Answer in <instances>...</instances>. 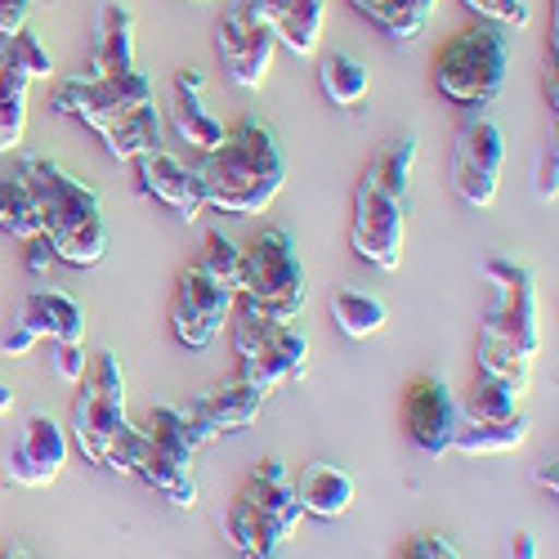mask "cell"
<instances>
[{"mask_svg": "<svg viewBox=\"0 0 559 559\" xmlns=\"http://www.w3.org/2000/svg\"><path fill=\"white\" fill-rule=\"evenodd\" d=\"M134 14L121 0H104L95 19V45H90V68L85 76H121L134 72Z\"/></svg>", "mask_w": 559, "mask_h": 559, "instance_id": "17", "label": "cell"}, {"mask_svg": "<svg viewBox=\"0 0 559 559\" xmlns=\"http://www.w3.org/2000/svg\"><path fill=\"white\" fill-rule=\"evenodd\" d=\"M202 85H206V72L202 68H179L175 72V126L183 134V144H193L198 153H215L224 144L228 126L206 112Z\"/></svg>", "mask_w": 559, "mask_h": 559, "instance_id": "19", "label": "cell"}, {"mask_svg": "<svg viewBox=\"0 0 559 559\" xmlns=\"http://www.w3.org/2000/svg\"><path fill=\"white\" fill-rule=\"evenodd\" d=\"M510 559H537V537L520 528L515 537H510Z\"/></svg>", "mask_w": 559, "mask_h": 559, "instance_id": "43", "label": "cell"}, {"mask_svg": "<svg viewBox=\"0 0 559 559\" xmlns=\"http://www.w3.org/2000/svg\"><path fill=\"white\" fill-rule=\"evenodd\" d=\"M238 305L224 283L202 269V264H189L179 273L175 283V300H170V332L183 349H211L215 336L228 328V313Z\"/></svg>", "mask_w": 559, "mask_h": 559, "instance_id": "10", "label": "cell"}, {"mask_svg": "<svg viewBox=\"0 0 559 559\" xmlns=\"http://www.w3.org/2000/svg\"><path fill=\"white\" fill-rule=\"evenodd\" d=\"M81 394L72 412V439L85 461L104 465L112 475H134V461L144 452V430L126 421V377L112 349L95 354L81 371Z\"/></svg>", "mask_w": 559, "mask_h": 559, "instance_id": "5", "label": "cell"}, {"mask_svg": "<svg viewBox=\"0 0 559 559\" xmlns=\"http://www.w3.org/2000/svg\"><path fill=\"white\" fill-rule=\"evenodd\" d=\"M0 559H32V555H23V550H5V555H0Z\"/></svg>", "mask_w": 559, "mask_h": 559, "instance_id": "46", "label": "cell"}, {"mask_svg": "<svg viewBox=\"0 0 559 559\" xmlns=\"http://www.w3.org/2000/svg\"><path fill=\"white\" fill-rule=\"evenodd\" d=\"M403 233H407V202L390 198L377 179H358L354 189V228L349 242L358 251V260L377 264V269H399L403 260Z\"/></svg>", "mask_w": 559, "mask_h": 559, "instance_id": "11", "label": "cell"}, {"mask_svg": "<svg viewBox=\"0 0 559 559\" xmlns=\"http://www.w3.org/2000/svg\"><path fill=\"white\" fill-rule=\"evenodd\" d=\"M318 85H322V95H328V104L336 108H358L367 99V90H371V72L362 59L354 55H328L318 63Z\"/></svg>", "mask_w": 559, "mask_h": 559, "instance_id": "29", "label": "cell"}, {"mask_svg": "<svg viewBox=\"0 0 559 559\" xmlns=\"http://www.w3.org/2000/svg\"><path fill=\"white\" fill-rule=\"evenodd\" d=\"M32 19V0H0V36H14Z\"/></svg>", "mask_w": 559, "mask_h": 559, "instance_id": "39", "label": "cell"}, {"mask_svg": "<svg viewBox=\"0 0 559 559\" xmlns=\"http://www.w3.org/2000/svg\"><path fill=\"white\" fill-rule=\"evenodd\" d=\"M242 492H247L260 510H269L273 520H283L292 533H296V524L305 520V510H300V501H296V492H292V475H287V465L277 461V456H269V461L255 465L251 479L242 484Z\"/></svg>", "mask_w": 559, "mask_h": 559, "instance_id": "25", "label": "cell"}, {"mask_svg": "<svg viewBox=\"0 0 559 559\" xmlns=\"http://www.w3.org/2000/svg\"><path fill=\"white\" fill-rule=\"evenodd\" d=\"M273 40H283L292 55H318L322 23H328V0H255Z\"/></svg>", "mask_w": 559, "mask_h": 559, "instance_id": "18", "label": "cell"}, {"mask_svg": "<svg viewBox=\"0 0 559 559\" xmlns=\"http://www.w3.org/2000/svg\"><path fill=\"white\" fill-rule=\"evenodd\" d=\"M198 264L215 277V283H224L233 296H238V283H242V247L228 242V233H219V228L206 233V255Z\"/></svg>", "mask_w": 559, "mask_h": 559, "instance_id": "35", "label": "cell"}, {"mask_svg": "<svg viewBox=\"0 0 559 559\" xmlns=\"http://www.w3.org/2000/svg\"><path fill=\"white\" fill-rule=\"evenodd\" d=\"M349 5L367 19V23H377L390 40H421L430 19H435V5L439 0H349Z\"/></svg>", "mask_w": 559, "mask_h": 559, "instance_id": "23", "label": "cell"}, {"mask_svg": "<svg viewBox=\"0 0 559 559\" xmlns=\"http://www.w3.org/2000/svg\"><path fill=\"white\" fill-rule=\"evenodd\" d=\"M273 32L260 14L255 0H238L219 23H215V50H219V63L224 72L233 76V85L242 90H260L269 81V68H273Z\"/></svg>", "mask_w": 559, "mask_h": 559, "instance_id": "12", "label": "cell"}, {"mask_svg": "<svg viewBox=\"0 0 559 559\" xmlns=\"http://www.w3.org/2000/svg\"><path fill=\"white\" fill-rule=\"evenodd\" d=\"M412 166H416V139L407 134V139H394V144H390L377 162H371L362 175H367V179H377L390 198H403V202H407V179H412Z\"/></svg>", "mask_w": 559, "mask_h": 559, "instance_id": "33", "label": "cell"}, {"mask_svg": "<svg viewBox=\"0 0 559 559\" xmlns=\"http://www.w3.org/2000/svg\"><path fill=\"white\" fill-rule=\"evenodd\" d=\"M193 5H206V0H193Z\"/></svg>", "mask_w": 559, "mask_h": 559, "instance_id": "47", "label": "cell"}, {"mask_svg": "<svg viewBox=\"0 0 559 559\" xmlns=\"http://www.w3.org/2000/svg\"><path fill=\"white\" fill-rule=\"evenodd\" d=\"M50 260H55V247H50V238L40 233V238L27 242V269H32V273H45V269H50Z\"/></svg>", "mask_w": 559, "mask_h": 559, "instance_id": "42", "label": "cell"}, {"mask_svg": "<svg viewBox=\"0 0 559 559\" xmlns=\"http://www.w3.org/2000/svg\"><path fill=\"white\" fill-rule=\"evenodd\" d=\"M0 59H5L14 72H23L27 81H45V76H55V59L50 50L40 45L36 27H19L14 36H0Z\"/></svg>", "mask_w": 559, "mask_h": 559, "instance_id": "32", "label": "cell"}, {"mask_svg": "<svg viewBox=\"0 0 559 559\" xmlns=\"http://www.w3.org/2000/svg\"><path fill=\"white\" fill-rule=\"evenodd\" d=\"M0 349H5V354H10V358H27V354H32V349H36V336H32V332H27V328H23V322H19V318H14V328H10V332H5V336H0Z\"/></svg>", "mask_w": 559, "mask_h": 559, "instance_id": "41", "label": "cell"}, {"mask_svg": "<svg viewBox=\"0 0 559 559\" xmlns=\"http://www.w3.org/2000/svg\"><path fill=\"white\" fill-rule=\"evenodd\" d=\"M506 72H510V36L506 27L492 23L448 36L435 55V90L465 112L492 108L506 90Z\"/></svg>", "mask_w": 559, "mask_h": 559, "instance_id": "6", "label": "cell"}, {"mask_svg": "<svg viewBox=\"0 0 559 559\" xmlns=\"http://www.w3.org/2000/svg\"><path fill=\"white\" fill-rule=\"evenodd\" d=\"M224 537L247 559H283V546H287L292 528L283 520H273L269 510H260L247 492H238V501H233L228 515H224Z\"/></svg>", "mask_w": 559, "mask_h": 559, "instance_id": "16", "label": "cell"}, {"mask_svg": "<svg viewBox=\"0 0 559 559\" xmlns=\"http://www.w3.org/2000/svg\"><path fill=\"white\" fill-rule=\"evenodd\" d=\"M533 189L542 202H555V139L542 148V162H537V179H533Z\"/></svg>", "mask_w": 559, "mask_h": 559, "instance_id": "40", "label": "cell"}, {"mask_svg": "<svg viewBox=\"0 0 559 559\" xmlns=\"http://www.w3.org/2000/svg\"><path fill=\"white\" fill-rule=\"evenodd\" d=\"M399 559H461V555L452 550V542H448V537L421 533V537H412V542L403 546V555H399Z\"/></svg>", "mask_w": 559, "mask_h": 559, "instance_id": "37", "label": "cell"}, {"mask_svg": "<svg viewBox=\"0 0 559 559\" xmlns=\"http://www.w3.org/2000/svg\"><path fill=\"white\" fill-rule=\"evenodd\" d=\"M198 399V407L206 412V421L215 426V435H224V430H247L255 416H260V407H264V394L255 390V385H247L242 377L238 381H224V385H215V390H206V394H193Z\"/></svg>", "mask_w": 559, "mask_h": 559, "instance_id": "24", "label": "cell"}, {"mask_svg": "<svg viewBox=\"0 0 559 559\" xmlns=\"http://www.w3.org/2000/svg\"><path fill=\"white\" fill-rule=\"evenodd\" d=\"M19 175L36 202L40 233L50 238L55 260L72 269H95L108 255V219L99 193L40 153H23Z\"/></svg>", "mask_w": 559, "mask_h": 559, "instance_id": "4", "label": "cell"}, {"mask_svg": "<svg viewBox=\"0 0 559 559\" xmlns=\"http://www.w3.org/2000/svg\"><path fill=\"white\" fill-rule=\"evenodd\" d=\"M292 492H296L305 515H313V520H341L345 510L354 506V475L345 471V465H336V461H309L300 471V479L292 484Z\"/></svg>", "mask_w": 559, "mask_h": 559, "instance_id": "20", "label": "cell"}, {"mask_svg": "<svg viewBox=\"0 0 559 559\" xmlns=\"http://www.w3.org/2000/svg\"><path fill=\"white\" fill-rule=\"evenodd\" d=\"M533 484H537V488H546V492H555V488H559L555 461H542V465H537V471H533Z\"/></svg>", "mask_w": 559, "mask_h": 559, "instance_id": "44", "label": "cell"}, {"mask_svg": "<svg viewBox=\"0 0 559 559\" xmlns=\"http://www.w3.org/2000/svg\"><path fill=\"white\" fill-rule=\"evenodd\" d=\"M332 318H336V328L349 336V341H371L385 322H390V309L381 296H371V292H358V287H341L332 296Z\"/></svg>", "mask_w": 559, "mask_h": 559, "instance_id": "28", "label": "cell"}, {"mask_svg": "<svg viewBox=\"0 0 559 559\" xmlns=\"http://www.w3.org/2000/svg\"><path fill=\"white\" fill-rule=\"evenodd\" d=\"M528 439V416H510V421H461L452 435V448L465 456H488V452H515Z\"/></svg>", "mask_w": 559, "mask_h": 559, "instance_id": "27", "label": "cell"}, {"mask_svg": "<svg viewBox=\"0 0 559 559\" xmlns=\"http://www.w3.org/2000/svg\"><path fill=\"white\" fill-rule=\"evenodd\" d=\"M144 439L157 448V452H166V456H175V461H189L193 465V443L183 439V426H179V412L170 407V403H162V407H148V416H144Z\"/></svg>", "mask_w": 559, "mask_h": 559, "instance_id": "34", "label": "cell"}, {"mask_svg": "<svg viewBox=\"0 0 559 559\" xmlns=\"http://www.w3.org/2000/svg\"><path fill=\"white\" fill-rule=\"evenodd\" d=\"M55 367H59V377L63 381H81V371H85V345L81 341H63V345H55Z\"/></svg>", "mask_w": 559, "mask_h": 559, "instance_id": "38", "label": "cell"}, {"mask_svg": "<svg viewBox=\"0 0 559 559\" xmlns=\"http://www.w3.org/2000/svg\"><path fill=\"white\" fill-rule=\"evenodd\" d=\"M27 76L0 59V153H14L27 134Z\"/></svg>", "mask_w": 559, "mask_h": 559, "instance_id": "30", "label": "cell"}, {"mask_svg": "<svg viewBox=\"0 0 559 559\" xmlns=\"http://www.w3.org/2000/svg\"><path fill=\"white\" fill-rule=\"evenodd\" d=\"M238 300L260 309L273 322H296L309 305V277L296 251V238L287 228H264L260 238L242 251V283Z\"/></svg>", "mask_w": 559, "mask_h": 559, "instance_id": "7", "label": "cell"}, {"mask_svg": "<svg viewBox=\"0 0 559 559\" xmlns=\"http://www.w3.org/2000/svg\"><path fill=\"white\" fill-rule=\"evenodd\" d=\"M10 407H14V394H10L5 381H0V412H10Z\"/></svg>", "mask_w": 559, "mask_h": 559, "instance_id": "45", "label": "cell"}, {"mask_svg": "<svg viewBox=\"0 0 559 559\" xmlns=\"http://www.w3.org/2000/svg\"><path fill=\"white\" fill-rule=\"evenodd\" d=\"M0 228H5L10 238H19V242L40 238V215H36V202H32L19 170L0 179Z\"/></svg>", "mask_w": 559, "mask_h": 559, "instance_id": "31", "label": "cell"}, {"mask_svg": "<svg viewBox=\"0 0 559 559\" xmlns=\"http://www.w3.org/2000/svg\"><path fill=\"white\" fill-rule=\"evenodd\" d=\"M461 5L492 27H528V19H533L528 0H461Z\"/></svg>", "mask_w": 559, "mask_h": 559, "instance_id": "36", "label": "cell"}, {"mask_svg": "<svg viewBox=\"0 0 559 559\" xmlns=\"http://www.w3.org/2000/svg\"><path fill=\"white\" fill-rule=\"evenodd\" d=\"M193 175H198L206 206L224 215H260L283 193L287 162H283L273 130L255 117H242L224 134V144L215 153H202Z\"/></svg>", "mask_w": 559, "mask_h": 559, "instance_id": "3", "label": "cell"}, {"mask_svg": "<svg viewBox=\"0 0 559 559\" xmlns=\"http://www.w3.org/2000/svg\"><path fill=\"white\" fill-rule=\"evenodd\" d=\"M134 475L144 479L153 492H162L170 506H179V510H193V506H198L193 465H189V461H175V456H166V452H157L153 443H144V452H139Z\"/></svg>", "mask_w": 559, "mask_h": 559, "instance_id": "22", "label": "cell"}, {"mask_svg": "<svg viewBox=\"0 0 559 559\" xmlns=\"http://www.w3.org/2000/svg\"><path fill=\"white\" fill-rule=\"evenodd\" d=\"M479 277L488 283V309L479 322V371L528 390L533 358L542 349L537 332V277L510 255H484Z\"/></svg>", "mask_w": 559, "mask_h": 559, "instance_id": "2", "label": "cell"}, {"mask_svg": "<svg viewBox=\"0 0 559 559\" xmlns=\"http://www.w3.org/2000/svg\"><path fill=\"white\" fill-rule=\"evenodd\" d=\"M520 399H524L520 385L492 377V371H479L471 390L456 399V412L461 421H510V416H520Z\"/></svg>", "mask_w": 559, "mask_h": 559, "instance_id": "26", "label": "cell"}, {"mask_svg": "<svg viewBox=\"0 0 559 559\" xmlns=\"http://www.w3.org/2000/svg\"><path fill=\"white\" fill-rule=\"evenodd\" d=\"M233 309H238V322H233V345H238V358H242L238 377L247 385H255L264 399L277 385L300 381L309 371V336L296 328V322H273L260 309H251L247 300H238Z\"/></svg>", "mask_w": 559, "mask_h": 559, "instance_id": "8", "label": "cell"}, {"mask_svg": "<svg viewBox=\"0 0 559 559\" xmlns=\"http://www.w3.org/2000/svg\"><path fill=\"white\" fill-rule=\"evenodd\" d=\"M134 166H139V189H144L148 198H157L162 206H170L183 224L202 219L206 202H202V189H198L193 166H183V162H179L175 153H166V148H153V153H144V157H134Z\"/></svg>", "mask_w": 559, "mask_h": 559, "instance_id": "15", "label": "cell"}, {"mask_svg": "<svg viewBox=\"0 0 559 559\" xmlns=\"http://www.w3.org/2000/svg\"><path fill=\"white\" fill-rule=\"evenodd\" d=\"M68 465V430L55 421L50 412H32L27 416V426L10 452V484L19 488H45V484H55L59 471Z\"/></svg>", "mask_w": 559, "mask_h": 559, "instance_id": "14", "label": "cell"}, {"mask_svg": "<svg viewBox=\"0 0 559 559\" xmlns=\"http://www.w3.org/2000/svg\"><path fill=\"white\" fill-rule=\"evenodd\" d=\"M50 108L95 130L117 162H134L162 148V112L153 99V81L139 68L121 76H68L55 90Z\"/></svg>", "mask_w": 559, "mask_h": 559, "instance_id": "1", "label": "cell"}, {"mask_svg": "<svg viewBox=\"0 0 559 559\" xmlns=\"http://www.w3.org/2000/svg\"><path fill=\"white\" fill-rule=\"evenodd\" d=\"M403 421H407L412 443L421 452H430V456L452 452V435L461 426V412H456V394L448 390V381L443 377H416L403 394Z\"/></svg>", "mask_w": 559, "mask_h": 559, "instance_id": "13", "label": "cell"}, {"mask_svg": "<svg viewBox=\"0 0 559 559\" xmlns=\"http://www.w3.org/2000/svg\"><path fill=\"white\" fill-rule=\"evenodd\" d=\"M19 322L36 336V341H45L50 336L55 345H63V341H81L85 336V313H81V305L68 296V292H32L27 300H23V309H19Z\"/></svg>", "mask_w": 559, "mask_h": 559, "instance_id": "21", "label": "cell"}, {"mask_svg": "<svg viewBox=\"0 0 559 559\" xmlns=\"http://www.w3.org/2000/svg\"><path fill=\"white\" fill-rule=\"evenodd\" d=\"M506 134L488 112H465L452 144V189L465 206H492L501 189Z\"/></svg>", "mask_w": 559, "mask_h": 559, "instance_id": "9", "label": "cell"}]
</instances>
